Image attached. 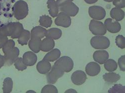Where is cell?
<instances>
[{
  "mask_svg": "<svg viewBox=\"0 0 125 93\" xmlns=\"http://www.w3.org/2000/svg\"><path fill=\"white\" fill-rule=\"evenodd\" d=\"M42 93H58L57 88L54 85H47L44 86L41 91Z\"/></svg>",
  "mask_w": 125,
  "mask_h": 93,
  "instance_id": "32",
  "label": "cell"
},
{
  "mask_svg": "<svg viewBox=\"0 0 125 93\" xmlns=\"http://www.w3.org/2000/svg\"><path fill=\"white\" fill-rule=\"evenodd\" d=\"M41 39L38 38H31L29 42L30 49L35 53H38L40 51Z\"/></svg>",
  "mask_w": 125,
  "mask_h": 93,
  "instance_id": "23",
  "label": "cell"
},
{
  "mask_svg": "<svg viewBox=\"0 0 125 93\" xmlns=\"http://www.w3.org/2000/svg\"><path fill=\"white\" fill-rule=\"evenodd\" d=\"M47 6L49 8V12L51 16L53 17H56L59 14V7L55 0H48Z\"/></svg>",
  "mask_w": 125,
  "mask_h": 93,
  "instance_id": "19",
  "label": "cell"
},
{
  "mask_svg": "<svg viewBox=\"0 0 125 93\" xmlns=\"http://www.w3.org/2000/svg\"><path fill=\"white\" fill-rule=\"evenodd\" d=\"M54 64L66 73L71 72L74 67L73 60L67 56L61 57L58 60L57 59Z\"/></svg>",
  "mask_w": 125,
  "mask_h": 93,
  "instance_id": "3",
  "label": "cell"
},
{
  "mask_svg": "<svg viewBox=\"0 0 125 93\" xmlns=\"http://www.w3.org/2000/svg\"><path fill=\"white\" fill-rule=\"evenodd\" d=\"M103 79L109 84L115 83L121 78L120 75L114 72H110L104 74L103 76Z\"/></svg>",
  "mask_w": 125,
  "mask_h": 93,
  "instance_id": "22",
  "label": "cell"
},
{
  "mask_svg": "<svg viewBox=\"0 0 125 93\" xmlns=\"http://www.w3.org/2000/svg\"><path fill=\"white\" fill-rule=\"evenodd\" d=\"M87 80V75L84 71L82 70H77L72 74L71 80L76 85H82L86 82Z\"/></svg>",
  "mask_w": 125,
  "mask_h": 93,
  "instance_id": "9",
  "label": "cell"
},
{
  "mask_svg": "<svg viewBox=\"0 0 125 93\" xmlns=\"http://www.w3.org/2000/svg\"><path fill=\"white\" fill-rule=\"evenodd\" d=\"M1 3H0V12H1Z\"/></svg>",
  "mask_w": 125,
  "mask_h": 93,
  "instance_id": "42",
  "label": "cell"
},
{
  "mask_svg": "<svg viewBox=\"0 0 125 93\" xmlns=\"http://www.w3.org/2000/svg\"><path fill=\"white\" fill-rule=\"evenodd\" d=\"M62 35V30L58 28H52L47 30L46 37L57 40L61 38Z\"/></svg>",
  "mask_w": 125,
  "mask_h": 93,
  "instance_id": "24",
  "label": "cell"
},
{
  "mask_svg": "<svg viewBox=\"0 0 125 93\" xmlns=\"http://www.w3.org/2000/svg\"><path fill=\"white\" fill-rule=\"evenodd\" d=\"M55 45L54 40L51 38L46 37L41 41L40 50L44 52H49L54 48Z\"/></svg>",
  "mask_w": 125,
  "mask_h": 93,
  "instance_id": "16",
  "label": "cell"
},
{
  "mask_svg": "<svg viewBox=\"0 0 125 93\" xmlns=\"http://www.w3.org/2000/svg\"><path fill=\"white\" fill-rule=\"evenodd\" d=\"M104 67L108 72H114L117 70L118 65L114 59H108L104 63Z\"/></svg>",
  "mask_w": 125,
  "mask_h": 93,
  "instance_id": "27",
  "label": "cell"
},
{
  "mask_svg": "<svg viewBox=\"0 0 125 93\" xmlns=\"http://www.w3.org/2000/svg\"><path fill=\"white\" fill-rule=\"evenodd\" d=\"M90 43L91 46L96 49H105L108 48L110 45V41L108 38L102 35L92 37Z\"/></svg>",
  "mask_w": 125,
  "mask_h": 93,
  "instance_id": "2",
  "label": "cell"
},
{
  "mask_svg": "<svg viewBox=\"0 0 125 93\" xmlns=\"http://www.w3.org/2000/svg\"><path fill=\"white\" fill-rule=\"evenodd\" d=\"M113 4L118 8H124L125 7V0H114Z\"/></svg>",
  "mask_w": 125,
  "mask_h": 93,
  "instance_id": "35",
  "label": "cell"
},
{
  "mask_svg": "<svg viewBox=\"0 0 125 93\" xmlns=\"http://www.w3.org/2000/svg\"><path fill=\"white\" fill-rule=\"evenodd\" d=\"M47 75V80L49 84H55L59 78L64 75L65 72L55 64Z\"/></svg>",
  "mask_w": 125,
  "mask_h": 93,
  "instance_id": "5",
  "label": "cell"
},
{
  "mask_svg": "<svg viewBox=\"0 0 125 93\" xmlns=\"http://www.w3.org/2000/svg\"><path fill=\"white\" fill-rule=\"evenodd\" d=\"M5 63L4 56H3L0 54V68H1L4 65Z\"/></svg>",
  "mask_w": 125,
  "mask_h": 93,
  "instance_id": "39",
  "label": "cell"
},
{
  "mask_svg": "<svg viewBox=\"0 0 125 93\" xmlns=\"http://www.w3.org/2000/svg\"><path fill=\"white\" fill-rule=\"evenodd\" d=\"M109 54L107 51L98 50L95 51L93 54V58L96 62L103 64L109 59Z\"/></svg>",
  "mask_w": 125,
  "mask_h": 93,
  "instance_id": "14",
  "label": "cell"
},
{
  "mask_svg": "<svg viewBox=\"0 0 125 93\" xmlns=\"http://www.w3.org/2000/svg\"><path fill=\"white\" fill-rule=\"evenodd\" d=\"M59 9L70 17H75L78 14L79 8L74 3L70 2L59 7Z\"/></svg>",
  "mask_w": 125,
  "mask_h": 93,
  "instance_id": "7",
  "label": "cell"
},
{
  "mask_svg": "<svg viewBox=\"0 0 125 93\" xmlns=\"http://www.w3.org/2000/svg\"><path fill=\"white\" fill-rule=\"evenodd\" d=\"M30 38V33L29 30L24 29L22 34L18 38V41L20 44L22 45H27Z\"/></svg>",
  "mask_w": 125,
  "mask_h": 93,
  "instance_id": "25",
  "label": "cell"
},
{
  "mask_svg": "<svg viewBox=\"0 0 125 93\" xmlns=\"http://www.w3.org/2000/svg\"><path fill=\"white\" fill-rule=\"evenodd\" d=\"M15 29V22L9 23L0 26V36H11Z\"/></svg>",
  "mask_w": 125,
  "mask_h": 93,
  "instance_id": "12",
  "label": "cell"
},
{
  "mask_svg": "<svg viewBox=\"0 0 125 93\" xmlns=\"http://www.w3.org/2000/svg\"><path fill=\"white\" fill-rule=\"evenodd\" d=\"M52 20L51 17L47 15H44L40 17L39 23L41 26L46 28L50 27L52 24Z\"/></svg>",
  "mask_w": 125,
  "mask_h": 93,
  "instance_id": "28",
  "label": "cell"
},
{
  "mask_svg": "<svg viewBox=\"0 0 125 93\" xmlns=\"http://www.w3.org/2000/svg\"><path fill=\"white\" fill-rule=\"evenodd\" d=\"M125 55H123L118 59V64L120 67V69L121 71H125Z\"/></svg>",
  "mask_w": 125,
  "mask_h": 93,
  "instance_id": "36",
  "label": "cell"
},
{
  "mask_svg": "<svg viewBox=\"0 0 125 93\" xmlns=\"http://www.w3.org/2000/svg\"><path fill=\"white\" fill-rule=\"evenodd\" d=\"M116 45L121 49L125 48V38L122 35H118L116 37Z\"/></svg>",
  "mask_w": 125,
  "mask_h": 93,
  "instance_id": "33",
  "label": "cell"
},
{
  "mask_svg": "<svg viewBox=\"0 0 125 93\" xmlns=\"http://www.w3.org/2000/svg\"><path fill=\"white\" fill-rule=\"evenodd\" d=\"M57 18L55 20V24L60 26L67 28L69 27L72 23L71 18L70 16L63 12L58 14Z\"/></svg>",
  "mask_w": 125,
  "mask_h": 93,
  "instance_id": "8",
  "label": "cell"
},
{
  "mask_svg": "<svg viewBox=\"0 0 125 93\" xmlns=\"http://www.w3.org/2000/svg\"><path fill=\"white\" fill-rule=\"evenodd\" d=\"M104 1H105V2H109V3H110V2H113L114 0H104Z\"/></svg>",
  "mask_w": 125,
  "mask_h": 93,
  "instance_id": "41",
  "label": "cell"
},
{
  "mask_svg": "<svg viewBox=\"0 0 125 93\" xmlns=\"http://www.w3.org/2000/svg\"><path fill=\"white\" fill-rule=\"evenodd\" d=\"M100 66L95 62H91L86 66V72L87 75L90 76H96L100 72Z\"/></svg>",
  "mask_w": 125,
  "mask_h": 93,
  "instance_id": "13",
  "label": "cell"
},
{
  "mask_svg": "<svg viewBox=\"0 0 125 93\" xmlns=\"http://www.w3.org/2000/svg\"><path fill=\"white\" fill-rule=\"evenodd\" d=\"M13 12L15 17L18 20L25 18L28 15L29 7L27 3L23 0L17 1L13 7Z\"/></svg>",
  "mask_w": 125,
  "mask_h": 93,
  "instance_id": "1",
  "label": "cell"
},
{
  "mask_svg": "<svg viewBox=\"0 0 125 93\" xmlns=\"http://www.w3.org/2000/svg\"><path fill=\"white\" fill-rule=\"evenodd\" d=\"M84 1L88 4H93L97 2L98 0H84Z\"/></svg>",
  "mask_w": 125,
  "mask_h": 93,
  "instance_id": "40",
  "label": "cell"
},
{
  "mask_svg": "<svg viewBox=\"0 0 125 93\" xmlns=\"http://www.w3.org/2000/svg\"><path fill=\"white\" fill-rule=\"evenodd\" d=\"M23 63L27 66H34L37 61V55L31 51L25 52L23 56Z\"/></svg>",
  "mask_w": 125,
  "mask_h": 93,
  "instance_id": "15",
  "label": "cell"
},
{
  "mask_svg": "<svg viewBox=\"0 0 125 93\" xmlns=\"http://www.w3.org/2000/svg\"><path fill=\"white\" fill-rule=\"evenodd\" d=\"M14 65L16 68L19 71H24L27 68V66H26L23 62V59L22 58H18L14 62Z\"/></svg>",
  "mask_w": 125,
  "mask_h": 93,
  "instance_id": "31",
  "label": "cell"
},
{
  "mask_svg": "<svg viewBox=\"0 0 125 93\" xmlns=\"http://www.w3.org/2000/svg\"><path fill=\"white\" fill-rule=\"evenodd\" d=\"M8 40L7 36H0V49L2 48Z\"/></svg>",
  "mask_w": 125,
  "mask_h": 93,
  "instance_id": "37",
  "label": "cell"
},
{
  "mask_svg": "<svg viewBox=\"0 0 125 93\" xmlns=\"http://www.w3.org/2000/svg\"><path fill=\"white\" fill-rule=\"evenodd\" d=\"M110 16L113 19H115L116 21L119 22L124 18L125 12L120 8H114L110 12Z\"/></svg>",
  "mask_w": 125,
  "mask_h": 93,
  "instance_id": "21",
  "label": "cell"
},
{
  "mask_svg": "<svg viewBox=\"0 0 125 93\" xmlns=\"http://www.w3.org/2000/svg\"><path fill=\"white\" fill-rule=\"evenodd\" d=\"M74 0H57V4L58 6V7L62 6L64 5H65L68 3L72 2Z\"/></svg>",
  "mask_w": 125,
  "mask_h": 93,
  "instance_id": "38",
  "label": "cell"
},
{
  "mask_svg": "<svg viewBox=\"0 0 125 93\" xmlns=\"http://www.w3.org/2000/svg\"><path fill=\"white\" fill-rule=\"evenodd\" d=\"M20 53V50L18 47H14L9 52L5 54L4 57L6 66H11L12 65L15 60L18 58Z\"/></svg>",
  "mask_w": 125,
  "mask_h": 93,
  "instance_id": "10",
  "label": "cell"
},
{
  "mask_svg": "<svg viewBox=\"0 0 125 93\" xmlns=\"http://www.w3.org/2000/svg\"><path fill=\"white\" fill-rule=\"evenodd\" d=\"M15 46V42L13 40L10 39L8 40L6 43L4 45V46L3 47V51L5 54H6L9 51L12 50Z\"/></svg>",
  "mask_w": 125,
  "mask_h": 93,
  "instance_id": "30",
  "label": "cell"
},
{
  "mask_svg": "<svg viewBox=\"0 0 125 93\" xmlns=\"http://www.w3.org/2000/svg\"><path fill=\"white\" fill-rule=\"evenodd\" d=\"M24 29L23 25L22 24L19 22H15V29L11 37L13 39L18 38L22 34Z\"/></svg>",
  "mask_w": 125,
  "mask_h": 93,
  "instance_id": "29",
  "label": "cell"
},
{
  "mask_svg": "<svg viewBox=\"0 0 125 93\" xmlns=\"http://www.w3.org/2000/svg\"><path fill=\"white\" fill-rule=\"evenodd\" d=\"M61 56V51L59 49L55 48L51 50L44 57L43 60L48 62H54L58 59Z\"/></svg>",
  "mask_w": 125,
  "mask_h": 93,
  "instance_id": "20",
  "label": "cell"
},
{
  "mask_svg": "<svg viewBox=\"0 0 125 93\" xmlns=\"http://www.w3.org/2000/svg\"><path fill=\"white\" fill-rule=\"evenodd\" d=\"M104 25H105L106 30L113 34L119 33L121 29V25L118 22L114 21L110 18H107L105 20Z\"/></svg>",
  "mask_w": 125,
  "mask_h": 93,
  "instance_id": "11",
  "label": "cell"
},
{
  "mask_svg": "<svg viewBox=\"0 0 125 93\" xmlns=\"http://www.w3.org/2000/svg\"><path fill=\"white\" fill-rule=\"evenodd\" d=\"M109 93H125V86L122 85H115L109 91Z\"/></svg>",
  "mask_w": 125,
  "mask_h": 93,
  "instance_id": "34",
  "label": "cell"
},
{
  "mask_svg": "<svg viewBox=\"0 0 125 93\" xmlns=\"http://www.w3.org/2000/svg\"><path fill=\"white\" fill-rule=\"evenodd\" d=\"M47 30L43 27L37 26L31 30V38H38L42 39L46 36Z\"/></svg>",
  "mask_w": 125,
  "mask_h": 93,
  "instance_id": "17",
  "label": "cell"
},
{
  "mask_svg": "<svg viewBox=\"0 0 125 93\" xmlns=\"http://www.w3.org/2000/svg\"><path fill=\"white\" fill-rule=\"evenodd\" d=\"M13 82L11 78H6L5 79L3 83V91L4 93H11L13 89Z\"/></svg>",
  "mask_w": 125,
  "mask_h": 93,
  "instance_id": "26",
  "label": "cell"
},
{
  "mask_svg": "<svg viewBox=\"0 0 125 93\" xmlns=\"http://www.w3.org/2000/svg\"><path fill=\"white\" fill-rule=\"evenodd\" d=\"M51 69V64L48 61L42 60L39 62L37 65V69L40 74H47Z\"/></svg>",
  "mask_w": 125,
  "mask_h": 93,
  "instance_id": "18",
  "label": "cell"
},
{
  "mask_svg": "<svg viewBox=\"0 0 125 93\" xmlns=\"http://www.w3.org/2000/svg\"><path fill=\"white\" fill-rule=\"evenodd\" d=\"M89 14L91 18L95 20H102L106 15L105 9L99 6H93L89 8Z\"/></svg>",
  "mask_w": 125,
  "mask_h": 93,
  "instance_id": "6",
  "label": "cell"
},
{
  "mask_svg": "<svg viewBox=\"0 0 125 93\" xmlns=\"http://www.w3.org/2000/svg\"><path fill=\"white\" fill-rule=\"evenodd\" d=\"M89 29L94 35H104L107 33V30L104 24L100 21L91 20L89 25Z\"/></svg>",
  "mask_w": 125,
  "mask_h": 93,
  "instance_id": "4",
  "label": "cell"
}]
</instances>
